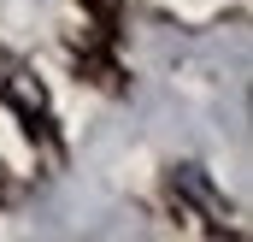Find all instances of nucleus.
I'll use <instances>...</instances> for the list:
<instances>
[{
  "instance_id": "obj_1",
  "label": "nucleus",
  "mask_w": 253,
  "mask_h": 242,
  "mask_svg": "<svg viewBox=\"0 0 253 242\" xmlns=\"http://www.w3.org/2000/svg\"><path fill=\"white\" fill-rule=\"evenodd\" d=\"M0 89H6L12 101H18V113H30V119H42V113H47L42 89H36V83H24V71H18L12 60H0Z\"/></svg>"
}]
</instances>
